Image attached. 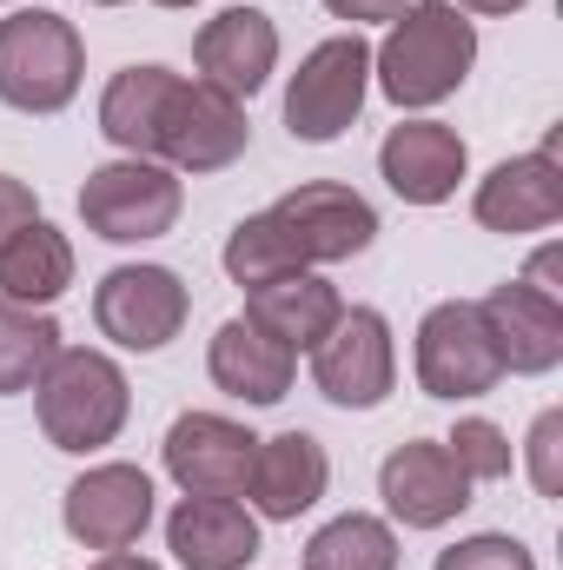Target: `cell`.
Wrapping results in <instances>:
<instances>
[{
    "label": "cell",
    "mask_w": 563,
    "mask_h": 570,
    "mask_svg": "<svg viewBox=\"0 0 563 570\" xmlns=\"http://www.w3.org/2000/svg\"><path fill=\"white\" fill-rule=\"evenodd\" d=\"M477 67V20L457 13L451 0H412L378 53H372V87L398 107V114H424V107H444Z\"/></svg>",
    "instance_id": "6da1fadb"
},
{
    "label": "cell",
    "mask_w": 563,
    "mask_h": 570,
    "mask_svg": "<svg viewBox=\"0 0 563 570\" xmlns=\"http://www.w3.org/2000/svg\"><path fill=\"white\" fill-rule=\"evenodd\" d=\"M33 412H40V431H47L53 451L87 458V451H107L127 431V419H134V385H127V372L107 352L60 345L53 365L33 385Z\"/></svg>",
    "instance_id": "7a4b0ae2"
},
{
    "label": "cell",
    "mask_w": 563,
    "mask_h": 570,
    "mask_svg": "<svg viewBox=\"0 0 563 570\" xmlns=\"http://www.w3.org/2000/svg\"><path fill=\"white\" fill-rule=\"evenodd\" d=\"M87 80V40L53 7H20L0 20V107L67 114Z\"/></svg>",
    "instance_id": "3957f363"
},
{
    "label": "cell",
    "mask_w": 563,
    "mask_h": 570,
    "mask_svg": "<svg viewBox=\"0 0 563 570\" xmlns=\"http://www.w3.org/2000/svg\"><path fill=\"white\" fill-rule=\"evenodd\" d=\"M179 206H186V186L166 159H100L80 186V219L87 233H100L107 246H146V239H166L179 226Z\"/></svg>",
    "instance_id": "277c9868"
},
{
    "label": "cell",
    "mask_w": 563,
    "mask_h": 570,
    "mask_svg": "<svg viewBox=\"0 0 563 570\" xmlns=\"http://www.w3.org/2000/svg\"><path fill=\"white\" fill-rule=\"evenodd\" d=\"M365 94H372V47L358 33H332L285 80V134L305 146L338 140L365 114Z\"/></svg>",
    "instance_id": "5b68a950"
},
{
    "label": "cell",
    "mask_w": 563,
    "mask_h": 570,
    "mask_svg": "<svg viewBox=\"0 0 563 570\" xmlns=\"http://www.w3.org/2000/svg\"><path fill=\"white\" fill-rule=\"evenodd\" d=\"M312 385L338 412H378L398 385V345L392 318L378 305H345L338 325L312 345Z\"/></svg>",
    "instance_id": "8992f818"
},
{
    "label": "cell",
    "mask_w": 563,
    "mask_h": 570,
    "mask_svg": "<svg viewBox=\"0 0 563 570\" xmlns=\"http://www.w3.org/2000/svg\"><path fill=\"white\" fill-rule=\"evenodd\" d=\"M412 365H418V392L424 399H444V405H471V399H484L504 379L477 298H444V305L424 312Z\"/></svg>",
    "instance_id": "52a82bcc"
},
{
    "label": "cell",
    "mask_w": 563,
    "mask_h": 570,
    "mask_svg": "<svg viewBox=\"0 0 563 570\" xmlns=\"http://www.w3.org/2000/svg\"><path fill=\"white\" fill-rule=\"evenodd\" d=\"M192 292L172 266H113L93 285V325L120 352H166L186 332Z\"/></svg>",
    "instance_id": "ba28073f"
},
{
    "label": "cell",
    "mask_w": 563,
    "mask_h": 570,
    "mask_svg": "<svg viewBox=\"0 0 563 570\" xmlns=\"http://www.w3.org/2000/svg\"><path fill=\"white\" fill-rule=\"evenodd\" d=\"M253 146V120H246V100L206 87V80H179L172 100H166V120H159V159L172 173H226L239 166Z\"/></svg>",
    "instance_id": "9c48e42d"
},
{
    "label": "cell",
    "mask_w": 563,
    "mask_h": 570,
    "mask_svg": "<svg viewBox=\"0 0 563 570\" xmlns=\"http://www.w3.org/2000/svg\"><path fill=\"white\" fill-rule=\"evenodd\" d=\"M266 213L279 219V233L292 239V253H298L305 273H312V266L358 259V253L378 239L372 199L352 193V186H338V179H305V186H292L285 199H273Z\"/></svg>",
    "instance_id": "30bf717a"
},
{
    "label": "cell",
    "mask_w": 563,
    "mask_h": 570,
    "mask_svg": "<svg viewBox=\"0 0 563 570\" xmlns=\"http://www.w3.org/2000/svg\"><path fill=\"white\" fill-rule=\"evenodd\" d=\"M259 438L226 412H179L159 438V464L186 498H246Z\"/></svg>",
    "instance_id": "8fae6325"
},
{
    "label": "cell",
    "mask_w": 563,
    "mask_h": 570,
    "mask_svg": "<svg viewBox=\"0 0 563 570\" xmlns=\"http://www.w3.org/2000/svg\"><path fill=\"white\" fill-rule=\"evenodd\" d=\"M60 524L87 551H134L152 524V478L140 464H120V458L80 471L60 498Z\"/></svg>",
    "instance_id": "7c38bea8"
},
{
    "label": "cell",
    "mask_w": 563,
    "mask_h": 570,
    "mask_svg": "<svg viewBox=\"0 0 563 570\" xmlns=\"http://www.w3.org/2000/svg\"><path fill=\"white\" fill-rule=\"evenodd\" d=\"M471 491L477 484L457 471V458L444 451V438H405L378 464V498H385L392 524H405V531H444L471 504Z\"/></svg>",
    "instance_id": "4fadbf2b"
},
{
    "label": "cell",
    "mask_w": 563,
    "mask_h": 570,
    "mask_svg": "<svg viewBox=\"0 0 563 570\" xmlns=\"http://www.w3.org/2000/svg\"><path fill=\"white\" fill-rule=\"evenodd\" d=\"M471 213L484 233L524 239V233H551L563 219V166H557V134L537 153H517L504 166H491L471 193Z\"/></svg>",
    "instance_id": "5bb4252c"
},
{
    "label": "cell",
    "mask_w": 563,
    "mask_h": 570,
    "mask_svg": "<svg viewBox=\"0 0 563 570\" xmlns=\"http://www.w3.org/2000/svg\"><path fill=\"white\" fill-rule=\"evenodd\" d=\"M477 312L511 379H544L563 365V298H544L524 279H504L477 298Z\"/></svg>",
    "instance_id": "9a60e30c"
},
{
    "label": "cell",
    "mask_w": 563,
    "mask_h": 570,
    "mask_svg": "<svg viewBox=\"0 0 563 570\" xmlns=\"http://www.w3.org/2000/svg\"><path fill=\"white\" fill-rule=\"evenodd\" d=\"M192 67H199L206 87H219L233 100H253L273 80V67H279V27H273V13L266 7H226V13H213L192 33Z\"/></svg>",
    "instance_id": "2e32d148"
},
{
    "label": "cell",
    "mask_w": 563,
    "mask_h": 570,
    "mask_svg": "<svg viewBox=\"0 0 563 570\" xmlns=\"http://www.w3.org/2000/svg\"><path fill=\"white\" fill-rule=\"evenodd\" d=\"M471 173V146L444 120H398L378 146V179L405 206H444L457 199V179Z\"/></svg>",
    "instance_id": "e0dca14e"
},
{
    "label": "cell",
    "mask_w": 563,
    "mask_h": 570,
    "mask_svg": "<svg viewBox=\"0 0 563 570\" xmlns=\"http://www.w3.org/2000/svg\"><path fill=\"white\" fill-rule=\"evenodd\" d=\"M166 551L179 570H246L259 558V518L239 498H179L166 511Z\"/></svg>",
    "instance_id": "ac0fdd59"
},
{
    "label": "cell",
    "mask_w": 563,
    "mask_h": 570,
    "mask_svg": "<svg viewBox=\"0 0 563 570\" xmlns=\"http://www.w3.org/2000/svg\"><path fill=\"white\" fill-rule=\"evenodd\" d=\"M332 484V458L312 431H279V438H259L253 451V478H246V498H253V518H273L292 524L305 518Z\"/></svg>",
    "instance_id": "d6986e66"
},
{
    "label": "cell",
    "mask_w": 563,
    "mask_h": 570,
    "mask_svg": "<svg viewBox=\"0 0 563 570\" xmlns=\"http://www.w3.org/2000/svg\"><path fill=\"white\" fill-rule=\"evenodd\" d=\"M206 372L226 399H246V405H279L298 379V352H285L273 332H259L246 312L226 318L206 345Z\"/></svg>",
    "instance_id": "ffe728a7"
},
{
    "label": "cell",
    "mask_w": 563,
    "mask_h": 570,
    "mask_svg": "<svg viewBox=\"0 0 563 570\" xmlns=\"http://www.w3.org/2000/svg\"><path fill=\"white\" fill-rule=\"evenodd\" d=\"M338 312H345L338 285L318 279V273H285V279L246 292V318H253L259 332H273L285 352H312V345L338 325Z\"/></svg>",
    "instance_id": "44dd1931"
},
{
    "label": "cell",
    "mask_w": 563,
    "mask_h": 570,
    "mask_svg": "<svg viewBox=\"0 0 563 570\" xmlns=\"http://www.w3.org/2000/svg\"><path fill=\"white\" fill-rule=\"evenodd\" d=\"M179 73L146 60V67H120L100 94V134L120 146L127 159H159V120H166V100H172Z\"/></svg>",
    "instance_id": "7402d4cb"
},
{
    "label": "cell",
    "mask_w": 563,
    "mask_h": 570,
    "mask_svg": "<svg viewBox=\"0 0 563 570\" xmlns=\"http://www.w3.org/2000/svg\"><path fill=\"white\" fill-rule=\"evenodd\" d=\"M67 285H73V246H67L60 226L33 219V226H20L0 246V298H13V305H53Z\"/></svg>",
    "instance_id": "603a6c76"
},
{
    "label": "cell",
    "mask_w": 563,
    "mask_h": 570,
    "mask_svg": "<svg viewBox=\"0 0 563 570\" xmlns=\"http://www.w3.org/2000/svg\"><path fill=\"white\" fill-rule=\"evenodd\" d=\"M60 352V318L47 305H13L0 298V399H20L40 385V372Z\"/></svg>",
    "instance_id": "cb8c5ba5"
},
{
    "label": "cell",
    "mask_w": 563,
    "mask_h": 570,
    "mask_svg": "<svg viewBox=\"0 0 563 570\" xmlns=\"http://www.w3.org/2000/svg\"><path fill=\"white\" fill-rule=\"evenodd\" d=\"M305 570H398V531L372 511H345L312 531Z\"/></svg>",
    "instance_id": "d4e9b609"
},
{
    "label": "cell",
    "mask_w": 563,
    "mask_h": 570,
    "mask_svg": "<svg viewBox=\"0 0 563 570\" xmlns=\"http://www.w3.org/2000/svg\"><path fill=\"white\" fill-rule=\"evenodd\" d=\"M219 266H226V279L233 285H273L285 273H305L298 266V253H292V239L279 233V219L273 213H246L233 233H226V253H219Z\"/></svg>",
    "instance_id": "484cf974"
},
{
    "label": "cell",
    "mask_w": 563,
    "mask_h": 570,
    "mask_svg": "<svg viewBox=\"0 0 563 570\" xmlns=\"http://www.w3.org/2000/svg\"><path fill=\"white\" fill-rule=\"evenodd\" d=\"M444 451L457 458V471H464L471 484H504V478H511V464H517L511 431L497 425V419H457L451 438H444Z\"/></svg>",
    "instance_id": "4316f807"
},
{
    "label": "cell",
    "mask_w": 563,
    "mask_h": 570,
    "mask_svg": "<svg viewBox=\"0 0 563 570\" xmlns=\"http://www.w3.org/2000/svg\"><path fill=\"white\" fill-rule=\"evenodd\" d=\"M431 570H537V558H531V544L511 538V531H477V538L444 544Z\"/></svg>",
    "instance_id": "83f0119b"
},
{
    "label": "cell",
    "mask_w": 563,
    "mask_h": 570,
    "mask_svg": "<svg viewBox=\"0 0 563 570\" xmlns=\"http://www.w3.org/2000/svg\"><path fill=\"white\" fill-rule=\"evenodd\" d=\"M524 464H531V484L537 498H563V412H537V425L524 438Z\"/></svg>",
    "instance_id": "f1b7e54d"
},
{
    "label": "cell",
    "mask_w": 563,
    "mask_h": 570,
    "mask_svg": "<svg viewBox=\"0 0 563 570\" xmlns=\"http://www.w3.org/2000/svg\"><path fill=\"white\" fill-rule=\"evenodd\" d=\"M33 219H40L33 186H27V179H13V173H0V246H7L20 226H33Z\"/></svg>",
    "instance_id": "f546056e"
},
{
    "label": "cell",
    "mask_w": 563,
    "mask_h": 570,
    "mask_svg": "<svg viewBox=\"0 0 563 570\" xmlns=\"http://www.w3.org/2000/svg\"><path fill=\"white\" fill-rule=\"evenodd\" d=\"M405 7H412V0H325V13H332V20H352V33H358V27H372V20H385V27H392Z\"/></svg>",
    "instance_id": "4dcf8cb0"
},
{
    "label": "cell",
    "mask_w": 563,
    "mask_h": 570,
    "mask_svg": "<svg viewBox=\"0 0 563 570\" xmlns=\"http://www.w3.org/2000/svg\"><path fill=\"white\" fill-rule=\"evenodd\" d=\"M517 279L531 285V292H544V298H563V253H557V246L531 253V266H524Z\"/></svg>",
    "instance_id": "1f68e13d"
},
{
    "label": "cell",
    "mask_w": 563,
    "mask_h": 570,
    "mask_svg": "<svg viewBox=\"0 0 563 570\" xmlns=\"http://www.w3.org/2000/svg\"><path fill=\"white\" fill-rule=\"evenodd\" d=\"M87 570H166V564H152V558H140V551H100Z\"/></svg>",
    "instance_id": "d6a6232c"
},
{
    "label": "cell",
    "mask_w": 563,
    "mask_h": 570,
    "mask_svg": "<svg viewBox=\"0 0 563 570\" xmlns=\"http://www.w3.org/2000/svg\"><path fill=\"white\" fill-rule=\"evenodd\" d=\"M457 13H524L531 0H451Z\"/></svg>",
    "instance_id": "836d02e7"
},
{
    "label": "cell",
    "mask_w": 563,
    "mask_h": 570,
    "mask_svg": "<svg viewBox=\"0 0 563 570\" xmlns=\"http://www.w3.org/2000/svg\"><path fill=\"white\" fill-rule=\"evenodd\" d=\"M152 7H199V0H152Z\"/></svg>",
    "instance_id": "e575fe53"
},
{
    "label": "cell",
    "mask_w": 563,
    "mask_h": 570,
    "mask_svg": "<svg viewBox=\"0 0 563 570\" xmlns=\"http://www.w3.org/2000/svg\"><path fill=\"white\" fill-rule=\"evenodd\" d=\"M93 7H127V0H93Z\"/></svg>",
    "instance_id": "d590c367"
}]
</instances>
